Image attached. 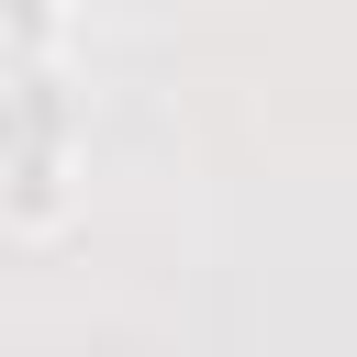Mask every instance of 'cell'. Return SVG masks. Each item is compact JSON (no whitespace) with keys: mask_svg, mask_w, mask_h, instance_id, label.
<instances>
[{"mask_svg":"<svg viewBox=\"0 0 357 357\" xmlns=\"http://www.w3.org/2000/svg\"><path fill=\"white\" fill-rule=\"evenodd\" d=\"M67 0H0V67H56Z\"/></svg>","mask_w":357,"mask_h":357,"instance_id":"2","label":"cell"},{"mask_svg":"<svg viewBox=\"0 0 357 357\" xmlns=\"http://www.w3.org/2000/svg\"><path fill=\"white\" fill-rule=\"evenodd\" d=\"M67 145H11V167H0V223H22V234H56L67 223Z\"/></svg>","mask_w":357,"mask_h":357,"instance_id":"1","label":"cell"},{"mask_svg":"<svg viewBox=\"0 0 357 357\" xmlns=\"http://www.w3.org/2000/svg\"><path fill=\"white\" fill-rule=\"evenodd\" d=\"M89 11H100V22H134V11H156V0H67V22H89Z\"/></svg>","mask_w":357,"mask_h":357,"instance_id":"3","label":"cell"}]
</instances>
